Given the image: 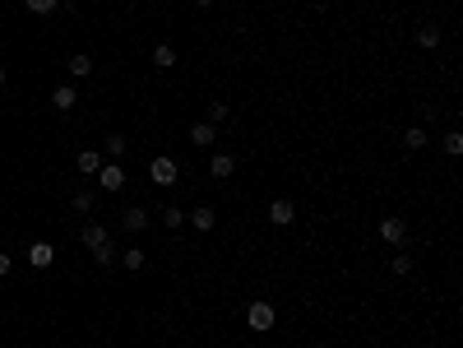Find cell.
Returning <instances> with one entry per match:
<instances>
[{
	"label": "cell",
	"mask_w": 463,
	"mask_h": 348,
	"mask_svg": "<svg viewBox=\"0 0 463 348\" xmlns=\"http://www.w3.org/2000/svg\"><path fill=\"white\" fill-rule=\"evenodd\" d=\"M246 325H250V335H269V330L278 325V311H274V302H265V297L246 302Z\"/></svg>",
	"instance_id": "cell-1"
},
{
	"label": "cell",
	"mask_w": 463,
	"mask_h": 348,
	"mask_svg": "<svg viewBox=\"0 0 463 348\" xmlns=\"http://www.w3.org/2000/svg\"><path fill=\"white\" fill-rule=\"evenodd\" d=\"M177 177H181V168H177V158H167V154H158L153 163H148V181H153V186H177Z\"/></svg>",
	"instance_id": "cell-2"
},
{
	"label": "cell",
	"mask_w": 463,
	"mask_h": 348,
	"mask_svg": "<svg viewBox=\"0 0 463 348\" xmlns=\"http://www.w3.org/2000/svg\"><path fill=\"white\" fill-rule=\"evenodd\" d=\"M98 181H102V191H107V195H116V191H125V181H130V177H125L121 163H102V168H98Z\"/></svg>",
	"instance_id": "cell-3"
},
{
	"label": "cell",
	"mask_w": 463,
	"mask_h": 348,
	"mask_svg": "<svg viewBox=\"0 0 463 348\" xmlns=\"http://www.w3.org/2000/svg\"><path fill=\"white\" fill-rule=\"evenodd\" d=\"M79 242H84L89 251H102V247H111V232L98 223V218H89V223L79 228Z\"/></svg>",
	"instance_id": "cell-4"
},
{
	"label": "cell",
	"mask_w": 463,
	"mask_h": 348,
	"mask_svg": "<svg viewBox=\"0 0 463 348\" xmlns=\"http://www.w3.org/2000/svg\"><path fill=\"white\" fill-rule=\"evenodd\" d=\"M380 242H389V247H403V242H408V223H403L398 213L380 218Z\"/></svg>",
	"instance_id": "cell-5"
},
{
	"label": "cell",
	"mask_w": 463,
	"mask_h": 348,
	"mask_svg": "<svg viewBox=\"0 0 463 348\" xmlns=\"http://www.w3.org/2000/svg\"><path fill=\"white\" fill-rule=\"evenodd\" d=\"M186 223L195 232H213L218 228V213H213V204H199V209H186Z\"/></svg>",
	"instance_id": "cell-6"
},
{
	"label": "cell",
	"mask_w": 463,
	"mask_h": 348,
	"mask_svg": "<svg viewBox=\"0 0 463 348\" xmlns=\"http://www.w3.org/2000/svg\"><path fill=\"white\" fill-rule=\"evenodd\" d=\"M269 223H274V228H292V223H297V204H292V200H274V204H269Z\"/></svg>",
	"instance_id": "cell-7"
},
{
	"label": "cell",
	"mask_w": 463,
	"mask_h": 348,
	"mask_svg": "<svg viewBox=\"0 0 463 348\" xmlns=\"http://www.w3.org/2000/svg\"><path fill=\"white\" fill-rule=\"evenodd\" d=\"M75 102H79L75 84H56V89H51V107H56V112H75Z\"/></svg>",
	"instance_id": "cell-8"
},
{
	"label": "cell",
	"mask_w": 463,
	"mask_h": 348,
	"mask_svg": "<svg viewBox=\"0 0 463 348\" xmlns=\"http://www.w3.org/2000/svg\"><path fill=\"white\" fill-rule=\"evenodd\" d=\"M121 228H125V232H144V228H148V209H144V204L121 209Z\"/></svg>",
	"instance_id": "cell-9"
},
{
	"label": "cell",
	"mask_w": 463,
	"mask_h": 348,
	"mask_svg": "<svg viewBox=\"0 0 463 348\" xmlns=\"http://www.w3.org/2000/svg\"><path fill=\"white\" fill-rule=\"evenodd\" d=\"M213 139H218V125H209V121L190 125V144H195V149H213Z\"/></svg>",
	"instance_id": "cell-10"
},
{
	"label": "cell",
	"mask_w": 463,
	"mask_h": 348,
	"mask_svg": "<svg viewBox=\"0 0 463 348\" xmlns=\"http://www.w3.org/2000/svg\"><path fill=\"white\" fill-rule=\"evenodd\" d=\"M51 260H56V247H51V242H33V247H28V265H33V270H46Z\"/></svg>",
	"instance_id": "cell-11"
},
{
	"label": "cell",
	"mask_w": 463,
	"mask_h": 348,
	"mask_svg": "<svg viewBox=\"0 0 463 348\" xmlns=\"http://www.w3.org/2000/svg\"><path fill=\"white\" fill-rule=\"evenodd\" d=\"M231 172H236V158H231V154H213L209 158V177L213 181H227Z\"/></svg>",
	"instance_id": "cell-12"
},
{
	"label": "cell",
	"mask_w": 463,
	"mask_h": 348,
	"mask_svg": "<svg viewBox=\"0 0 463 348\" xmlns=\"http://www.w3.org/2000/svg\"><path fill=\"white\" fill-rule=\"evenodd\" d=\"M158 218H163L167 232H181V228H186V209H181V204H163V209H158Z\"/></svg>",
	"instance_id": "cell-13"
},
{
	"label": "cell",
	"mask_w": 463,
	"mask_h": 348,
	"mask_svg": "<svg viewBox=\"0 0 463 348\" xmlns=\"http://www.w3.org/2000/svg\"><path fill=\"white\" fill-rule=\"evenodd\" d=\"M65 70H70V79H89L93 75V56L89 51H75V56L65 61Z\"/></svg>",
	"instance_id": "cell-14"
},
{
	"label": "cell",
	"mask_w": 463,
	"mask_h": 348,
	"mask_svg": "<svg viewBox=\"0 0 463 348\" xmlns=\"http://www.w3.org/2000/svg\"><path fill=\"white\" fill-rule=\"evenodd\" d=\"M426 144H431L426 125H408V130H403V149H408V154H417V149H426Z\"/></svg>",
	"instance_id": "cell-15"
},
{
	"label": "cell",
	"mask_w": 463,
	"mask_h": 348,
	"mask_svg": "<svg viewBox=\"0 0 463 348\" xmlns=\"http://www.w3.org/2000/svg\"><path fill=\"white\" fill-rule=\"evenodd\" d=\"M75 168L84 172V177H98V168H102V154H98V149H84V154L75 158Z\"/></svg>",
	"instance_id": "cell-16"
},
{
	"label": "cell",
	"mask_w": 463,
	"mask_h": 348,
	"mask_svg": "<svg viewBox=\"0 0 463 348\" xmlns=\"http://www.w3.org/2000/svg\"><path fill=\"white\" fill-rule=\"evenodd\" d=\"M172 66H177V46H172V42H158L153 46V70H172Z\"/></svg>",
	"instance_id": "cell-17"
},
{
	"label": "cell",
	"mask_w": 463,
	"mask_h": 348,
	"mask_svg": "<svg viewBox=\"0 0 463 348\" xmlns=\"http://www.w3.org/2000/svg\"><path fill=\"white\" fill-rule=\"evenodd\" d=\"M417 46L436 51V46H440V28H436V23H421V28H417Z\"/></svg>",
	"instance_id": "cell-18"
},
{
	"label": "cell",
	"mask_w": 463,
	"mask_h": 348,
	"mask_svg": "<svg viewBox=\"0 0 463 348\" xmlns=\"http://www.w3.org/2000/svg\"><path fill=\"white\" fill-rule=\"evenodd\" d=\"M23 10H28V14H37V19H46V14H56V10H61V0H23Z\"/></svg>",
	"instance_id": "cell-19"
},
{
	"label": "cell",
	"mask_w": 463,
	"mask_h": 348,
	"mask_svg": "<svg viewBox=\"0 0 463 348\" xmlns=\"http://www.w3.org/2000/svg\"><path fill=\"white\" fill-rule=\"evenodd\" d=\"M389 270H394V279H408V274H412V256H408V251H394Z\"/></svg>",
	"instance_id": "cell-20"
},
{
	"label": "cell",
	"mask_w": 463,
	"mask_h": 348,
	"mask_svg": "<svg viewBox=\"0 0 463 348\" xmlns=\"http://www.w3.org/2000/svg\"><path fill=\"white\" fill-rule=\"evenodd\" d=\"M116 260H121V251H116V242H111V247H102V251H93V265H98V270H111Z\"/></svg>",
	"instance_id": "cell-21"
},
{
	"label": "cell",
	"mask_w": 463,
	"mask_h": 348,
	"mask_svg": "<svg viewBox=\"0 0 463 348\" xmlns=\"http://www.w3.org/2000/svg\"><path fill=\"white\" fill-rule=\"evenodd\" d=\"M102 149H107V158L116 163V158H121L125 149H130V139H125V135H107V139H102Z\"/></svg>",
	"instance_id": "cell-22"
},
{
	"label": "cell",
	"mask_w": 463,
	"mask_h": 348,
	"mask_svg": "<svg viewBox=\"0 0 463 348\" xmlns=\"http://www.w3.org/2000/svg\"><path fill=\"white\" fill-rule=\"evenodd\" d=\"M440 149H445V154H450V158H459V154H463V130H445Z\"/></svg>",
	"instance_id": "cell-23"
},
{
	"label": "cell",
	"mask_w": 463,
	"mask_h": 348,
	"mask_svg": "<svg viewBox=\"0 0 463 348\" xmlns=\"http://www.w3.org/2000/svg\"><path fill=\"white\" fill-rule=\"evenodd\" d=\"M144 260H148V256H144L139 247H130V251H121V260H116V265H125V270H144Z\"/></svg>",
	"instance_id": "cell-24"
},
{
	"label": "cell",
	"mask_w": 463,
	"mask_h": 348,
	"mask_svg": "<svg viewBox=\"0 0 463 348\" xmlns=\"http://www.w3.org/2000/svg\"><path fill=\"white\" fill-rule=\"evenodd\" d=\"M227 116H231V107H227V102H209V112H204V121H209V125H222Z\"/></svg>",
	"instance_id": "cell-25"
},
{
	"label": "cell",
	"mask_w": 463,
	"mask_h": 348,
	"mask_svg": "<svg viewBox=\"0 0 463 348\" xmlns=\"http://www.w3.org/2000/svg\"><path fill=\"white\" fill-rule=\"evenodd\" d=\"M93 204H98V200H93V191H79L75 200H70V209H75V213H89Z\"/></svg>",
	"instance_id": "cell-26"
},
{
	"label": "cell",
	"mask_w": 463,
	"mask_h": 348,
	"mask_svg": "<svg viewBox=\"0 0 463 348\" xmlns=\"http://www.w3.org/2000/svg\"><path fill=\"white\" fill-rule=\"evenodd\" d=\"M10 270H14V260H10V251H0V279H10Z\"/></svg>",
	"instance_id": "cell-27"
},
{
	"label": "cell",
	"mask_w": 463,
	"mask_h": 348,
	"mask_svg": "<svg viewBox=\"0 0 463 348\" xmlns=\"http://www.w3.org/2000/svg\"><path fill=\"white\" fill-rule=\"evenodd\" d=\"M5 84H10V70H5V66H0V89H5Z\"/></svg>",
	"instance_id": "cell-28"
},
{
	"label": "cell",
	"mask_w": 463,
	"mask_h": 348,
	"mask_svg": "<svg viewBox=\"0 0 463 348\" xmlns=\"http://www.w3.org/2000/svg\"><path fill=\"white\" fill-rule=\"evenodd\" d=\"M195 5H199V10H213V0H195Z\"/></svg>",
	"instance_id": "cell-29"
},
{
	"label": "cell",
	"mask_w": 463,
	"mask_h": 348,
	"mask_svg": "<svg viewBox=\"0 0 463 348\" xmlns=\"http://www.w3.org/2000/svg\"><path fill=\"white\" fill-rule=\"evenodd\" d=\"M310 348H324V344H310Z\"/></svg>",
	"instance_id": "cell-30"
}]
</instances>
